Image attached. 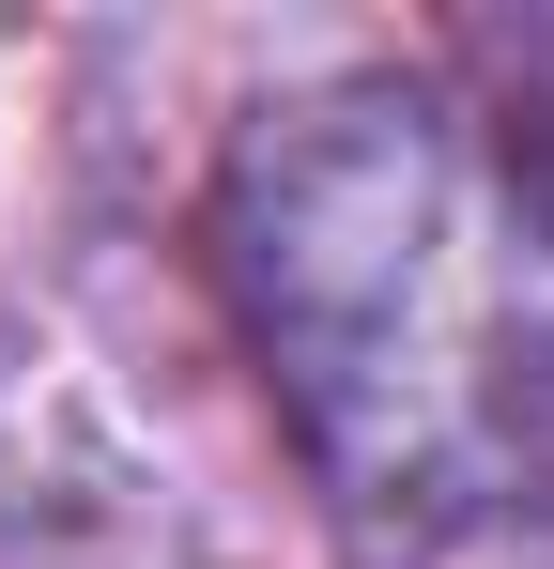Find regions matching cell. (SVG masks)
I'll return each mask as SVG.
<instances>
[{
	"label": "cell",
	"mask_w": 554,
	"mask_h": 569,
	"mask_svg": "<svg viewBox=\"0 0 554 569\" xmlns=\"http://www.w3.org/2000/svg\"><path fill=\"white\" fill-rule=\"evenodd\" d=\"M216 231L277 385L385 508L554 477V123L477 139L432 93L263 108Z\"/></svg>",
	"instance_id": "cell-1"
}]
</instances>
